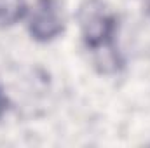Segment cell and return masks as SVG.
<instances>
[{
	"mask_svg": "<svg viewBox=\"0 0 150 148\" xmlns=\"http://www.w3.org/2000/svg\"><path fill=\"white\" fill-rule=\"evenodd\" d=\"M7 110V98H5V94L2 92V89H0V117L5 113Z\"/></svg>",
	"mask_w": 150,
	"mask_h": 148,
	"instance_id": "obj_4",
	"label": "cell"
},
{
	"mask_svg": "<svg viewBox=\"0 0 150 148\" xmlns=\"http://www.w3.org/2000/svg\"><path fill=\"white\" fill-rule=\"evenodd\" d=\"M65 30V14L58 0H37L28 19V32L37 42H51Z\"/></svg>",
	"mask_w": 150,
	"mask_h": 148,
	"instance_id": "obj_2",
	"label": "cell"
},
{
	"mask_svg": "<svg viewBox=\"0 0 150 148\" xmlns=\"http://www.w3.org/2000/svg\"><path fill=\"white\" fill-rule=\"evenodd\" d=\"M79 25L84 45L93 52L107 51L115 54V35L119 18L101 0H86L79 9Z\"/></svg>",
	"mask_w": 150,
	"mask_h": 148,
	"instance_id": "obj_1",
	"label": "cell"
},
{
	"mask_svg": "<svg viewBox=\"0 0 150 148\" xmlns=\"http://www.w3.org/2000/svg\"><path fill=\"white\" fill-rule=\"evenodd\" d=\"M28 12L26 0H0V28H11Z\"/></svg>",
	"mask_w": 150,
	"mask_h": 148,
	"instance_id": "obj_3",
	"label": "cell"
},
{
	"mask_svg": "<svg viewBox=\"0 0 150 148\" xmlns=\"http://www.w3.org/2000/svg\"><path fill=\"white\" fill-rule=\"evenodd\" d=\"M147 9H149V14H150V0H147Z\"/></svg>",
	"mask_w": 150,
	"mask_h": 148,
	"instance_id": "obj_5",
	"label": "cell"
}]
</instances>
